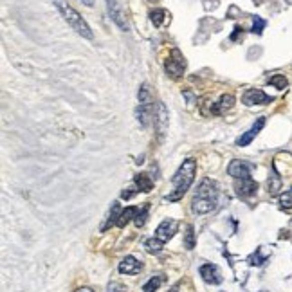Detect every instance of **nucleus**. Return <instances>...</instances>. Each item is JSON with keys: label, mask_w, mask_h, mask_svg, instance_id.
Returning <instances> with one entry per match:
<instances>
[{"label": "nucleus", "mask_w": 292, "mask_h": 292, "mask_svg": "<svg viewBox=\"0 0 292 292\" xmlns=\"http://www.w3.org/2000/svg\"><path fill=\"white\" fill-rule=\"evenodd\" d=\"M107 5H109V13H110V18L123 29V31H128V24H127V18H125V11L123 7L119 5L118 0H107Z\"/></svg>", "instance_id": "6"}, {"label": "nucleus", "mask_w": 292, "mask_h": 292, "mask_svg": "<svg viewBox=\"0 0 292 292\" xmlns=\"http://www.w3.org/2000/svg\"><path fill=\"white\" fill-rule=\"evenodd\" d=\"M150 20L155 27H160L166 20H170V13H168L166 9H155V11H151L150 13Z\"/></svg>", "instance_id": "19"}, {"label": "nucleus", "mask_w": 292, "mask_h": 292, "mask_svg": "<svg viewBox=\"0 0 292 292\" xmlns=\"http://www.w3.org/2000/svg\"><path fill=\"white\" fill-rule=\"evenodd\" d=\"M195 173H197V160L186 159L182 162V166L177 170V173H175V177H173L175 189L166 197V200H170V202H177V200H180V198L186 195V191L189 189V186L193 184Z\"/></svg>", "instance_id": "1"}, {"label": "nucleus", "mask_w": 292, "mask_h": 292, "mask_svg": "<svg viewBox=\"0 0 292 292\" xmlns=\"http://www.w3.org/2000/svg\"><path fill=\"white\" fill-rule=\"evenodd\" d=\"M258 184L253 179H236V193L240 197H251L256 193Z\"/></svg>", "instance_id": "13"}, {"label": "nucleus", "mask_w": 292, "mask_h": 292, "mask_svg": "<svg viewBox=\"0 0 292 292\" xmlns=\"http://www.w3.org/2000/svg\"><path fill=\"white\" fill-rule=\"evenodd\" d=\"M242 101H244L247 107H253V105H269L273 101V98L265 94L264 90L249 89V90H245V94L242 96Z\"/></svg>", "instance_id": "4"}, {"label": "nucleus", "mask_w": 292, "mask_h": 292, "mask_svg": "<svg viewBox=\"0 0 292 292\" xmlns=\"http://www.w3.org/2000/svg\"><path fill=\"white\" fill-rule=\"evenodd\" d=\"M233 105H235V98L229 94L222 96L220 99H218V103H213L211 105V114H215V116H220V114L227 112L229 109H233Z\"/></svg>", "instance_id": "14"}, {"label": "nucleus", "mask_w": 292, "mask_h": 292, "mask_svg": "<svg viewBox=\"0 0 292 292\" xmlns=\"http://www.w3.org/2000/svg\"><path fill=\"white\" fill-rule=\"evenodd\" d=\"M217 195H218L217 182H215V180H211V179H204L202 182L198 184L195 197H198V198H211V200H217Z\"/></svg>", "instance_id": "7"}, {"label": "nucleus", "mask_w": 292, "mask_h": 292, "mask_svg": "<svg viewBox=\"0 0 292 292\" xmlns=\"http://www.w3.org/2000/svg\"><path fill=\"white\" fill-rule=\"evenodd\" d=\"M280 186H282V179H280L278 175H273V177H271V180H269V191L274 195L280 189Z\"/></svg>", "instance_id": "28"}, {"label": "nucleus", "mask_w": 292, "mask_h": 292, "mask_svg": "<svg viewBox=\"0 0 292 292\" xmlns=\"http://www.w3.org/2000/svg\"><path fill=\"white\" fill-rule=\"evenodd\" d=\"M264 27H265V20H264V18H260V16H255V18H253V33L262 34Z\"/></svg>", "instance_id": "29"}, {"label": "nucleus", "mask_w": 292, "mask_h": 292, "mask_svg": "<svg viewBox=\"0 0 292 292\" xmlns=\"http://www.w3.org/2000/svg\"><path fill=\"white\" fill-rule=\"evenodd\" d=\"M164 69L171 78L182 76L184 69H186V60H184L182 52H180L179 49H171L170 56L166 58V61H164Z\"/></svg>", "instance_id": "3"}, {"label": "nucleus", "mask_w": 292, "mask_h": 292, "mask_svg": "<svg viewBox=\"0 0 292 292\" xmlns=\"http://www.w3.org/2000/svg\"><path fill=\"white\" fill-rule=\"evenodd\" d=\"M215 206H217V200H211V198L195 197L193 202H191V209H193V213H197V215H206V213L213 211Z\"/></svg>", "instance_id": "12"}, {"label": "nucleus", "mask_w": 292, "mask_h": 292, "mask_svg": "<svg viewBox=\"0 0 292 292\" xmlns=\"http://www.w3.org/2000/svg\"><path fill=\"white\" fill-rule=\"evenodd\" d=\"M52 4L56 5V9L60 11V14L63 16V20H65L67 24L71 25L72 29H74L76 33L80 34V36H83V38H89V40H92V31H90V27H89V24L85 22V18L81 16L78 11L72 7L67 0H52Z\"/></svg>", "instance_id": "2"}, {"label": "nucleus", "mask_w": 292, "mask_h": 292, "mask_svg": "<svg viewBox=\"0 0 292 292\" xmlns=\"http://www.w3.org/2000/svg\"><path fill=\"white\" fill-rule=\"evenodd\" d=\"M136 191H137V189H132V188H130V189H127V191H123L121 197L125 198V200H128V198H132L134 195H136Z\"/></svg>", "instance_id": "30"}, {"label": "nucleus", "mask_w": 292, "mask_h": 292, "mask_svg": "<svg viewBox=\"0 0 292 292\" xmlns=\"http://www.w3.org/2000/svg\"><path fill=\"white\" fill-rule=\"evenodd\" d=\"M162 244L164 242H160L159 238H150V240L146 242V249H148V253H159L162 249Z\"/></svg>", "instance_id": "26"}, {"label": "nucleus", "mask_w": 292, "mask_h": 292, "mask_svg": "<svg viewBox=\"0 0 292 292\" xmlns=\"http://www.w3.org/2000/svg\"><path fill=\"white\" fill-rule=\"evenodd\" d=\"M227 171L235 179H251V164H247L244 160H233Z\"/></svg>", "instance_id": "10"}, {"label": "nucleus", "mask_w": 292, "mask_h": 292, "mask_svg": "<svg viewBox=\"0 0 292 292\" xmlns=\"http://www.w3.org/2000/svg\"><path fill=\"white\" fill-rule=\"evenodd\" d=\"M269 85H273V87H276V89L283 90V89H287L289 81L283 74H274V76L269 78Z\"/></svg>", "instance_id": "21"}, {"label": "nucleus", "mask_w": 292, "mask_h": 292, "mask_svg": "<svg viewBox=\"0 0 292 292\" xmlns=\"http://www.w3.org/2000/svg\"><path fill=\"white\" fill-rule=\"evenodd\" d=\"M139 103L141 105H151V96H150V90H148V85L143 83L141 89H139Z\"/></svg>", "instance_id": "25"}, {"label": "nucleus", "mask_w": 292, "mask_h": 292, "mask_svg": "<svg viewBox=\"0 0 292 292\" xmlns=\"http://www.w3.org/2000/svg\"><path fill=\"white\" fill-rule=\"evenodd\" d=\"M121 206H119L118 202H114V206H112V209H110V213H109V220L105 222L103 224V227H101V231H107L109 227H112L114 224H118V220H119V215H121Z\"/></svg>", "instance_id": "17"}, {"label": "nucleus", "mask_w": 292, "mask_h": 292, "mask_svg": "<svg viewBox=\"0 0 292 292\" xmlns=\"http://www.w3.org/2000/svg\"><path fill=\"white\" fill-rule=\"evenodd\" d=\"M264 125H265V118H258L255 121V125L247 130V132L244 134L242 137H238V141H236V145L238 146H247V145H251L253 143V139H255L256 136L260 134V130L264 128Z\"/></svg>", "instance_id": "9"}, {"label": "nucleus", "mask_w": 292, "mask_h": 292, "mask_svg": "<svg viewBox=\"0 0 292 292\" xmlns=\"http://www.w3.org/2000/svg\"><path fill=\"white\" fill-rule=\"evenodd\" d=\"M184 245H186V249H193V247H195V231H193V226H188V227H186V235H184Z\"/></svg>", "instance_id": "24"}, {"label": "nucleus", "mask_w": 292, "mask_h": 292, "mask_svg": "<svg viewBox=\"0 0 292 292\" xmlns=\"http://www.w3.org/2000/svg\"><path fill=\"white\" fill-rule=\"evenodd\" d=\"M200 276H202L204 282L211 283V285H218V283L222 282L220 271H218L217 265H213V264L202 265V267H200Z\"/></svg>", "instance_id": "11"}, {"label": "nucleus", "mask_w": 292, "mask_h": 292, "mask_svg": "<svg viewBox=\"0 0 292 292\" xmlns=\"http://www.w3.org/2000/svg\"><path fill=\"white\" fill-rule=\"evenodd\" d=\"M151 2H155V0H151Z\"/></svg>", "instance_id": "33"}, {"label": "nucleus", "mask_w": 292, "mask_h": 292, "mask_svg": "<svg viewBox=\"0 0 292 292\" xmlns=\"http://www.w3.org/2000/svg\"><path fill=\"white\" fill-rule=\"evenodd\" d=\"M134 180H136L137 189L143 191V193H148V191H151V188H153V182H151V179L146 173H137L136 177H134Z\"/></svg>", "instance_id": "16"}, {"label": "nucleus", "mask_w": 292, "mask_h": 292, "mask_svg": "<svg viewBox=\"0 0 292 292\" xmlns=\"http://www.w3.org/2000/svg\"><path fill=\"white\" fill-rule=\"evenodd\" d=\"M153 123H155V128H157V134L159 137H162L168 130V109L164 107V103H157L155 107V112H153Z\"/></svg>", "instance_id": "5"}, {"label": "nucleus", "mask_w": 292, "mask_h": 292, "mask_svg": "<svg viewBox=\"0 0 292 292\" xmlns=\"http://www.w3.org/2000/svg\"><path fill=\"white\" fill-rule=\"evenodd\" d=\"M80 2H83V4L89 5V7H92V5H94V0H80Z\"/></svg>", "instance_id": "31"}, {"label": "nucleus", "mask_w": 292, "mask_h": 292, "mask_svg": "<svg viewBox=\"0 0 292 292\" xmlns=\"http://www.w3.org/2000/svg\"><path fill=\"white\" fill-rule=\"evenodd\" d=\"M175 233H177V222L168 218V220H162L159 224L155 231V238H159L160 242H168Z\"/></svg>", "instance_id": "8"}, {"label": "nucleus", "mask_w": 292, "mask_h": 292, "mask_svg": "<svg viewBox=\"0 0 292 292\" xmlns=\"http://www.w3.org/2000/svg\"><path fill=\"white\" fill-rule=\"evenodd\" d=\"M162 282H164V278H162V276H153V278L148 280V282L145 283L143 291H145V292H155L157 289L162 285Z\"/></svg>", "instance_id": "23"}, {"label": "nucleus", "mask_w": 292, "mask_h": 292, "mask_svg": "<svg viewBox=\"0 0 292 292\" xmlns=\"http://www.w3.org/2000/svg\"><path fill=\"white\" fill-rule=\"evenodd\" d=\"M136 213H137L136 207H127V209H123L121 215H119V220H118V224H116V226H118V227H125L128 224V222H130L134 217H136Z\"/></svg>", "instance_id": "20"}, {"label": "nucleus", "mask_w": 292, "mask_h": 292, "mask_svg": "<svg viewBox=\"0 0 292 292\" xmlns=\"http://www.w3.org/2000/svg\"><path fill=\"white\" fill-rule=\"evenodd\" d=\"M76 292H92V291H90V289H78Z\"/></svg>", "instance_id": "32"}, {"label": "nucleus", "mask_w": 292, "mask_h": 292, "mask_svg": "<svg viewBox=\"0 0 292 292\" xmlns=\"http://www.w3.org/2000/svg\"><path fill=\"white\" fill-rule=\"evenodd\" d=\"M141 269H143V265L139 264L134 256H127V258L119 264V273L121 274H137Z\"/></svg>", "instance_id": "15"}, {"label": "nucleus", "mask_w": 292, "mask_h": 292, "mask_svg": "<svg viewBox=\"0 0 292 292\" xmlns=\"http://www.w3.org/2000/svg\"><path fill=\"white\" fill-rule=\"evenodd\" d=\"M280 204H282V207H285V209H291L292 207V188L287 189L285 193H282V197H280Z\"/></svg>", "instance_id": "27"}, {"label": "nucleus", "mask_w": 292, "mask_h": 292, "mask_svg": "<svg viewBox=\"0 0 292 292\" xmlns=\"http://www.w3.org/2000/svg\"><path fill=\"white\" fill-rule=\"evenodd\" d=\"M150 116H151V105L139 103V107H137V119H139V123H141L143 127H148Z\"/></svg>", "instance_id": "18"}, {"label": "nucleus", "mask_w": 292, "mask_h": 292, "mask_svg": "<svg viewBox=\"0 0 292 292\" xmlns=\"http://www.w3.org/2000/svg\"><path fill=\"white\" fill-rule=\"evenodd\" d=\"M146 217H148V204L141 207V209H137L136 217H134V224L136 227H143L146 224Z\"/></svg>", "instance_id": "22"}]
</instances>
